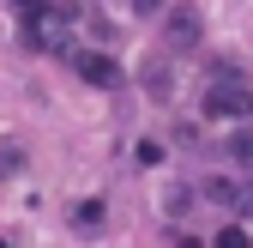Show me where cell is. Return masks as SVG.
<instances>
[{"label":"cell","instance_id":"obj_1","mask_svg":"<svg viewBox=\"0 0 253 248\" xmlns=\"http://www.w3.org/2000/svg\"><path fill=\"white\" fill-rule=\"evenodd\" d=\"M247 109H253V91H247V79H241L235 67H223V73L211 79V91H205V115H211V121H241Z\"/></svg>","mask_w":253,"mask_h":248},{"label":"cell","instance_id":"obj_2","mask_svg":"<svg viewBox=\"0 0 253 248\" xmlns=\"http://www.w3.org/2000/svg\"><path fill=\"white\" fill-rule=\"evenodd\" d=\"M73 73H84L90 85H121V67L109 55H90V49H73Z\"/></svg>","mask_w":253,"mask_h":248},{"label":"cell","instance_id":"obj_3","mask_svg":"<svg viewBox=\"0 0 253 248\" xmlns=\"http://www.w3.org/2000/svg\"><path fill=\"white\" fill-rule=\"evenodd\" d=\"M97 218H103V206H97V200H84V206H73V224H97Z\"/></svg>","mask_w":253,"mask_h":248},{"label":"cell","instance_id":"obj_4","mask_svg":"<svg viewBox=\"0 0 253 248\" xmlns=\"http://www.w3.org/2000/svg\"><path fill=\"white\" fill-rule=\"evenodd\" d=\"M229 158H235V164H247V158H253V139H247V133H235V139H229Z\"/></svg>","mask_w":253,"mask_h":248},{"label":"cell","instance_id":"obj_5","mask_svg":"<svg viewBox=\"0 0 253 248\" xmlns=\"http://www.w3.org/2000/svg\"><path fill=\"white\" fill-rule=\"evenodd\" d=\"M187 200H193V194H187V188H175V194H169L163 206H169V212H175V218H181V212H193V206H187Z\"/></svg>","mask_w":253,"mask_h":248},{"label":"cell","instance_id":"obj_6","mask_svg":"<svg viewBox=\"0 0 253 248\" xmlns=\"http://www.w3.org/2000/svg\"><path fill=\"white\" fill-rule=\"evenodd\" d=\"M217 248H247V236H241V230H235V224H229V230H223V236H217Z\"/></svg>","mask_w":253,"mask_h":248}]
</instances>
